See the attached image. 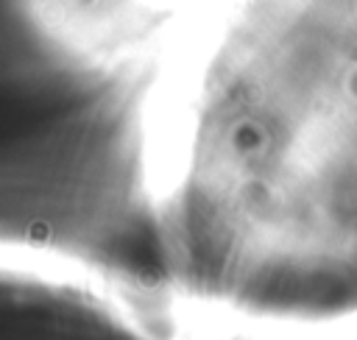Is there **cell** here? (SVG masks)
<instances>
[{
    "label": "cell",
    "instance_id": "6da1fadb",
    "mask_svg": "<svg viewBox=\"0 0 357 340\" xmlns=\"http://www.w3.org/2000/svg\"><path fill=\"white\" fill-rule=\"evenodd\" d=\"M92 265L70 251L28 237L0 234V284L84 298L92 287Z\"/></svg>",
    "mask_w": 357,
    "mask_h": 340
}]
</instances>
